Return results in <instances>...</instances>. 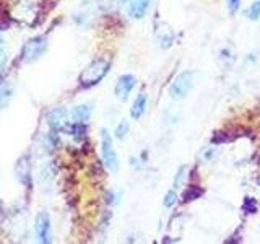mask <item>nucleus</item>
<instances>
[{
  "label": "nucleus",
  "instance_id": "nucleus-1",
  "mask_svg": "<svg viewBox=\"0 0 260 244\" xmlns=\"http://www.w3.org/2000/svg\"><path fill=\"white\" fill-rule=\"evenodd\" d=\"M109 69H111V62L108 59H104V57H98V59H94L83 72H81V75L78 78L80 86L81 88L96 86L106 75H108Z\"/></svg>",
  "mask_w": 260,
  "mask_h": 244
},
{
  "label": "nucleus",
  "instance_id": "nucleus-2",
  "mask_svg": "<svg viewBox=\"0 0 260 244\" xmlns=\"http://www.w3.org/2000/svg\"><path fill=\"white\" fill-rule=\"evenodd\" d=\"M47 36L41 35V36H35L31 38L26 44L23 46V51H21V59L26 62V64H31L38 60L39 57H43V54L47 51Z\"/></svg>",
  "mask_w": 260,
  "mask_h": 244
},
{
  "label": "nucleus",
  "instance_id": "nucleus-3",
  "mask_svg": "<svg viewBox=\"0 0 260 244\" xmlns=\"http://www.w3.org/2000/svg\"><path fill=\"white\" fill-rule=\"evenodd\" d=\"M101 157H103L104 166L108 168L111 173H117L119 157H117L116 150H114L112 138L108 132H106V130H101Z\"/></svg>",
  "mask_w": 260,
  "mask_h": 244
},
{
  "label": "nucleus",
  "instance_id": "nucleus-4",
  "mask_svg": "<svg viewBox=\"0 0 260 244\" xmlns=\"http://www.w3.org/2000/svg\"><path fill=\"white\" fill-rule=\"evenodd\" d=\"M193 86V73L192 72H182L174 78V81L169 86V95L173 100L179 101L190 93V89Z\"/></svg>",
  "mask_w": 260,
  "mask_h": 244
},
{
  "label": "nucleus",
  "instance_id": "nucleus-5",
  "mask_svg": "<svg viewBox=\"0 0 260 244\" xmlns=\"http://www.w3.org/2000/svg\"><path fill=\"white\" fill-rule=\"evenodd\" d=\"M36 236L38 241L43 244H49L52 241V225H51V218L46 214V211H41V214L36 217Z\"/></svg>",
  "mask_w": 260,
  "mask_h": 244
},
{
  "label": "nucleus",
  "instance_id": "nucleus-6",
  "mask_svg": "<svg viewBox=\"0 0 260 244\" xmlns=\"http://www.w3.org/2000/svg\"><path fill=\"white\" fill-rule=\"evenodd\" d=\"M15 176L18 179V182L24 187H31V165H29V157L23 155L18 158L15 165Z\"/></svg>",
  "mask_w": 260,
  "mask_h": 244
},
{
  "label": "nucleus",
  "instance_id": "nucleus-7",
  "mask_svg": "<svg viewBox=\"0 0 260 244\" xmlns=\"http://www.w3.org/2000/svg\"><path fill=\"white\" fill-rule=\"evenodd\" d=\"M137 85V80L134 75H130V73H125V75H122L117 83H116V88H114V93H116V98L120 101H125L128 95L132 93L134 86Z\"/></svg>",
  "mask_w": 260,
  "mask_h": 244
},
{
  "label": "nucleus",
  "instance_id": "nucleus-8",
  "mask_svg": "<svg viewBox=\"0 0 260 244\" xmlns=\"http://www.w3.org/2000/svg\"><path fill=\"white\" fill-rule=\"evenodd\" d=\"M67 119H69V112L65 108H55L52 111L47 112L46 116V120L49 127H51L52 130H60L65 127V124H67Z\"/></svg>",
  "mask_w": 260,
  "mask_h": 244
},
{
  "label": "nucleus",
  "instance_id": "nucleus-9",
  "mask_svg": "<svg viewBox=\"0 0 260 244\" xmlns=\"http://www.w3.org/2000/svg\"><path fill=\"white\" fill-rule=\"evenodd\" d=\"M156 38H158L159 47H162V49H168V47H171L174 44V31L166 23H161L158 26Z\"/></svg>",
  "mask_w": 260,
  "mask_h": 244
},
{
  "label": "nucleus",
  "instance_id": "nucleus-10",
  "mask_svg": "<svg viewBox=\"0 0 260 244\" xmlns=\"http://www.w3.org/2000/svg\"><path fill=\"white\" fill-rule=\"evenodd\" d=\"M150 2L151 0H130V5H128V15L132 16V18L138 20L142 18V16L146 13L150 7Z\"/></svg>",
  "mask_w": 260,
  "mask_h": 244
},
{
  "label": "nucleus",
  "instance_id": "nucleus-11",
  "mask_svg": "<svg viewBox=\"0 0 260 244\" xmlns=\"http://www.w3.org/2000/svg\"><path fill=\"white\" fill-rule=\"evenodd\" d=\"M146 103H148V100H146V95L143 93H140L135 98L132 108H130V116L134 117V120H138L143 116V112L146 111Z\"/></svg>",
  "mask_w": 260,
  "mask_h": 244
},
{
  "label": "nucleus",
  "instance_id": "nucleus-12",
  "mask_svg": "<svg viewBox=\"0 0 260 244\" xmlns=\"http://www.w3.org/2000/svg\"><path fill=\"white\" fill-rule=\"evenodd\" d=\"M91 106L89 104H80V106H75V108L72 109L70 112V117L73 122H86L91 116Z\"/></svg>",
  "mask_w": 260,
  "mask_h": 244
},
{
  "label": "nucleus",
  "instance_id": "nucleus-13",
  "mask_svg": "<svg viewBox=\"0 0 260 244\" xmlns=\"http://www.w3.org/2000/svg\"><path fill=\"white\" fill-rule=\"evenodd\" d=\"M12 96H13L12 86L8 85V81L4 77H0V109H5L10 104Z\"/></svg>",
  "mask_w": 260,
  "mask_h": 244
},
{
  "label": "nucleus",
  "instance_id": "nucleus-14",
  "mask_svg": "<svg viewBox=\"0 0 260 244\" xmlns=\"http://www.w3.org/2000/svg\"><path fill=\"white\" fill-rule=\"evenodd\" d=\"M69 134L77 138V140H81L85 135H86V126L85 122H73V124L69 127Z\"/></svg>",
  "mask_w": 260,
  "mask_h": 244
},
{
  "label": "nucleus",
  "instance_id": "nucleus-15",
  "mask_svg": "<svg viewBox=\"0 0 260 244\" xmlns=\"http://www.w3.org/2000/svg\"><path fill=\"white\" fill-rule=\"evenodd\" d=\"M246 16L249 20H258L260 18V0L255 4H252L247 10H246Z\"/></svg>",
  "mask_w": 260,
  "mask_h": 244
},
{
  "label": "nucleus",
  "instance_id": "nucleus-16",
  "mask_svg": "<svg viewBox=\"0 0 260 244\" xmlns=\"http://www.w3.org/2000/svg\"><path fill=\"white\" fill-rule=\"evenodd\" d=\"M176 202H177V194H176V191H169L166 194V197H165V207L166 208H173L176 205Z\"/></svg>",
  "mask_w": 260,
  "mask_h": 244
},
{
  "label": "nucleus",
  "instance_id": "nucleus-17",
  "mask_svg": "<svg viewBox=\"0 0 260 244\" xmlns=\"http://www.w3.org/2000/svg\"><path fill=\"white\" fill-rule=\"evenodd\" d=\"M128 134V124L127 122H120V124L116 127V137L117 138H124Z\"/></svg>",
  "mask_w": 260,
  "mask_h": 244
},
{
  "label": "nucleus",
  "instance_id": "nucleus-18",
  "mask_svg": "<svg viewBox=\"0 0 260 244\" xmlns=\"http://www.w3.org/2000/svg\"><path fill=\"white\" fill-rule=\"evenodd\" d=\"M239 7H241V0H228V10H230L231 15L238 13Z\"/></svg>",
  "mask_w": 260,
  "mask_h": 244
},
{
  "label": "nucleus",
  "instance_id": "nucleus-19",
  "mask_svg": "<svg viewBox=\"0 0 260 244\" xmlns=\"http://www.w3.org/2000/svg\"><path fill=\"white\" fill-rule=\"evenodd\" d=\"M199 195H200L199 189H190L184 194V197H185V200H193V199H199Z\"/></svg>",
  "mask_w": 260,
  "mask_h": 244
},
{
  "label": "nucleus",
  "instance_id": "nucleus-20",
  "mask_svg": "<svg viewBox=\"0 0 260 244\" xmlns=\"http://www.w3.org/2000/svg\"><path fill=\"white\" fill-rule=\"evenodd\" d=\"M4 65H5V57H4V55H0V72H2Z\"/></svg>",
  "mask_w": 260,
  "mask_h": 244
},
{
  "label": "nucleus",
  "instance_id": "nucleus-21",
  "mask_svg": "<svg viewBox=\"0 0 260 244\" xmlns=\"http://www.w3.org/2000/svg\"><path fill=\"white\" fill-rule=\"evenodd\" d=\"M2 43H4V38H2V35H0V46H2Z\"/></svg>",
  "mask_w": 260,
  "mask_h": 244
},
{
  "label": "nucleus",
  "instance_id": "nucleus-22",
  "mask_svg": "<svg viewBox=\"0 0 260 244\" xmlns=\"http://www.w3.org/2000/svg\"><path fill=\"white\" fill-rule=\"evenodd\" d=\"M122 2H130V0H122Z\"/></svg>",
  "mask_w": 260,
  "mask_h": 244
}]
</instances>
